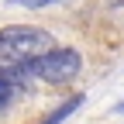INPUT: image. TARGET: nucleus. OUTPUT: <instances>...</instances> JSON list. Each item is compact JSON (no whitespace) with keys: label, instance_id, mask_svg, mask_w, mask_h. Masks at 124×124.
<instances>
[{"label":"nucleus","instance_id":"nucleus-1","mask_svg":"<svg viewBox=\"0 0 124 124\" xmlns=\"http://www.w3.org/2000/svg\"><path fill=\"white\" fill-rule=\"evenodd\" d=\"M52 35L41 28H28V24H14V28H4L0 31V62L7 66H21V62L35 59L41 52L52 48Z\"/></svg>","mask_w":124,"mask_h":124},{"label":"nucleus","instance_id":"nucleus-2","mask_svg":"<svg viewBox=\"0 0 124 124\" xmlns=\"http://www.w3.org/2000/svg\"><path fill=\"white\" fill-rule=\"evenodd\" d=\"M79 66H83V59H79L76 48H55V45L48 52L21 62V69L28 76H38V79H45V83H69L72 76L79 72Z\"/></svg>","mask_w":124,"mask_h":124},{"label":"nucleus","instance_id":"nucleus-3","mask_svg":"<svg viewBox=\"0 0 124 124\" xmlns=\"http://www.w3.org/2000/svg\"><path fill=\"white\" fill-rule=\"evenodd\" d=\"M79 103H83V93H76V97H69V100L62 103V107H59V110H55V114H52L48 121H45V124H59V121H66V117H69V114H72V110H76Z\"/></svg>","mask_w":124,"mask_h":124},{"label":"nucleus","instance_id":"nucleus-4","mask_svg":"<svg viewBox=\"0 0 124 124\" xmlns=\"http://www.w3.org/2000/svg\"><path fill=\"white\" fill-rule=\"evenodd\" d=\"M10 93H14V86H10V76L7 72H0V110L10 103Z\"/></svg>","mask_w":124,"mask_h":124},{"label":"nucleus","instance_id":"nucleus-5","mask_svg":"<svg viewBox=\"0 0 124 124\" xmlns=\"http://www.w3.org/2000/svg\"><path fill=\"white\" fill-rule=\"evenodd\" d=\"M14 4H24V7H48V4H59V0H14Z\"/></svg>","mask_w":124,"mask_h":124},{"label":"nucleus","instance_id":"nucleus-6","mask_svg":"<svg viewBox=\"0 0 124 124\" xmlns=\"http://www.w3.org/2000/svg\"><path fill=\"white\" fill-rule=\"evenodd\" d=\"M114 4H124V0H114Z\"/></svg>","mask_w":124,"mask_h":124},{"label":"nucleus","instance_id":"nucleus-7","mask_svg":"<svg viewBox=\"0 0 124 124\" xmlns=\"http://www.w3.org/2000/svg\"><path fill=\"white\" fill-rule=\"evenodd\" d=\"M121 110H124V103H121Z\"/></svg>","mask_w":124,"mask_h":124}]
</instances>
